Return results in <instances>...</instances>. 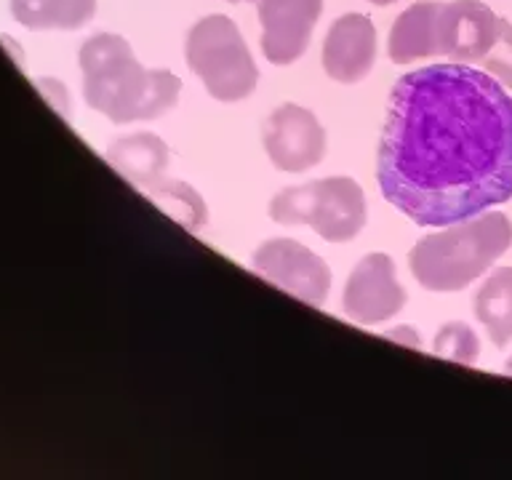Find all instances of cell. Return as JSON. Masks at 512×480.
<instances>
[{"mask_svg":"<svg viewBox=\"0 0 512 480\" xmlns=\"http://www.w3.org/2000/svg\"><path fill=\"white\" fill-rule=\"evenodd\" d=\"M38 88L43 91L48 102L54 104V110H59L67 118L70 115V91L64 86L62 80H54V78H43L38 80Z\"/></svg>","mask_w":512,"mask_h":480,"instance_id":"d6986e66","label":"cell"},{"mask_svg":"<svg viewBox=\"0 0 512 480\" xmlns=\"http://www.w3.org/2000/svg\"><path fill=\"white\" fill-rule=\"evenodd\" d=\"M432 355L438 358L454 360L462 366H475L480 358V339L475 328L464 320H448L438 328V334L432 339Z\"/></svg>","mask_w":512,"mask_h":480,"instance_id":"e0dca14e","label":"cell"},{"mask_svg":"<svg viewBox=\"0 0 512 480\" xmlns=\"http://www.w3.org/2000/svg\"><path fill=\"white\" fill-rule=\"evenodd\" d=\"M251 270L310 307H323L331 294V267L323 256L294 238H270L251 254Z\"/></svg>","mask_w":512,"mask_h":480,"instance_id":"8992f818","label":"cell"},{"mask_svg":"<svg viewBox=\"0 0 512 480\" xmlns=\"http://www.w3.org/2000/svg\"><path fill=\"white\" fill-rule=\"evenodd\" d=\"M510 248L512 219L491 208L416 240L408 251V270L424 291L456 294L488 275Z\"/></svg>","mask_w":512,"mask_h":480,"instance_id":"3957f363","label":"cell"},{"mask_svg":"<svg viewBox=\"0 0 512 480\" xmlns=\"http://www.w3.org/2000/svg\"><path fill=\"white\" fill-rule=\"evenodd\" d=\"M499 38V16L483 0H451L438 8V56L480 64Z\"/></svg>","mask_w":512,"mask_h":480,"instance_id":"30bf717a","label":"cell"},{"mask_svg":"<svg viewBox=\"0 0 512 480\" xmlns=\"http://www.w3.org/2000/svg\"><path fill=\"white\" fill-rule=\"evenodd\" d=\"M376 54H379V38L371 16L352 11L331 22L320 46V64L331 80L355 86L371 75Z\"/></svg>","mask_w":512,"mask_h":480,"instance_id":"8fae6325","label":"cell"},{"mask_svg":"<svg viewBox=\"0 0 512 480\" xmlns=\"http://www.w3.org/2000/svg\"><path fill=\"white\" fill-rule=\"evenodd\" d=\"M480 67L502 83L507 91H512V24L507 19H499V38L494 48L488 51Z\"/></svg>","mask_w":512,"mask_h":480,"instance_id":"ac0fdd59","label":"cell"},{"mask_svg":"<svg viewBox=\"0 0 512 480\" xmlns=\"http://www.w3.org/2000/svg\"><path fill=\"white\" fill-rule=\"evenodd\" d=\"M184 59L216 102L238 104L259 86V64L227 14H208L192 24L184 40Z\"/></svg>","mask_w":512,"mask_h":480,"instance_id":"5b68a950","label":"cell"},{"mask_svg":"<svg viewBox=\"0 0 512 480\" xmlns=\"http://www.w3.org/2000/svg\"><path fill=\"white\" fill-rule=\"evenodd\" d=\"M472 312L494 347L512 342V267H496L483 278L472 299Z\"/></svg>","mask_w":512,"mask_h":480,"instance_id":"5bb4252c","label":"cell"},{"mask_svg":"<svg viewBox=\"0 0 512 480\" xmlns=\"http://www.w3.org/2000/svg\"><path fill=\"white\" fill-rule=\"evenodd\" d=\"M259 48L275 67L299 62L323 16V0H256Z\"/></svg>","mask_w":512,"mask_h":480,"instance_id":"9c48e42d","label":"cell"},{"mask_svg":"<svg viewBox=\"0 0 512 480\" xmlns=\"http://www.w3.org/2000/svg\"><path fill=\"white\" fill-rule=\"evenodd\" d=\"M504 374L512 376V355L507 360H504Z\"/></svg>","mask_w":512,"mask_h":480,"instance_id":"7402d4cb","label":"cell"},{"mask_svg":"<svg viewBox=\"0 0 512 480\" xmlns=\"http://www.w3.org/2000/svg\"><path fill=\"white\" fill-rule=\"evenodd\" d=\"M270 219L283 227H310L326 243L342 246L368 224V200L358 179L323 176L283 187L270 200Z\"/></svg>","mask_w":512,"mask_h":480,"instance_id":"277c9868","label":"cell"},{"mask_svg":"<svg viewBox=\"0 0 512 480\" xmlns=\"http://www.w3.org/2000/svg\"><path fill=\"white\" fill-rule=\"evenodd\" d=\"M368 3H371V6L387 8V6H392V3H398V0H368Z\"/></svg>","mask_w":512,"mask_h":480,"instance_id":"44dd1931","label":"cell"},{"mask_svg":"<svg viewBox=\"0 0 512 480\" xmlns=\"http://www.w3.org/2000/svg\"><path fill=\"white\" fill-rule=\"evenodd\" d=\"M78 62L86 104L120 126L158 120L176 107L182 94L179 75L166 67H144L131 43L115 32L91 35L80 46Z\"/></svg>","mask_w":512,"mask_h":480,"instance_id":"7a4b0ae2","label":"cell"},{"mask_svg":"<svg viewBox=\"0 0 512 480\" xmlns=\"http://www.w3.org/2000/svg\"><path fill=\"white\" fill-rule=\"evenodd\" d=\"M96 6L99 0H11V16L27 30H80Z\"/></svg>","mask_w":512,"mask_h":480,"instance_id":"9a60e30c","label":"cell"},{"mask_svg":"<svg viewBox=\"0 0 512 480\" xmlns=\"http://www.w3.org/2000/svg\"><path fill=\"white\" fill-rule=\"evenodd\" d=\"M384 336L395 344H403L408 350H422L424 347V339L419 334V328L416 326H408V323H398V326H392L384 331Z\"/></svg>","mask_w":512,"mask_h":480,"instance_id":"ffe728a7","label":"cell"},{"mask_svg":"<svg viewBox=\"0 0 512 480\" xmlns=\"http://www.w3.org/2000/svg\"><path fill=\"white\" fill-rule=\"evenodd\" d=\"M384 200L446 227L512 198V96L486 70L446 62L392 86L376 150Z\"/></svg>","mask_w":512,"mask_h":480,"instance_id":"6da1fadb","label":"cell"},{"mask_svg":"<svg viewBox=\"0 0 512 480\" xmlns=\"http://www.w3.org/2000/svg\"><path fill=\"white\" fill-rule=\"evenodd\" d=\"M150 198L166 211L176 224H182L190 232L203 230L208 224V206L203 195H200L190 182L182 179H168L163 176L158 184H152Z\"/></svg>","mask_w":512,"mask_h":480,"instance_id":"2e32d148","label":"cell"},{"mask_svg":"<svg viewBox=\"0 0 512 480\" xmlns=\"http://www.w3.org/2000/svg\"><path fill=\"white\" fill-rule=\"evenodd\" d=\"M224 3H256V0H224Z\"/></svg>","mask_w":512,"mask_h":480,"instance_id":"603a6c76","label":"cell"},{"mask_svg":"<svg viewBox=\"0 0 512 480\" xmlns=\"http://www.w3.org/2000/svg\"><path fill=\"white\" fill-rule=\"evenodd\" d=\"M107 160L120 176H126L128 182L147 192L152 184H158L166 176L171 150L158 134L136 131L112 139L107 147Z\"/></svg>","mask_w":512,"mask_h":480,"instance_id":"7c38bea8","label":"cell"},{"mask_svg":"<svg viewBox=\"0 0 512 480\" xmlns=\"http://www.w3.org/2000/svg\"><path fill=\"white\" fill-rule=\"evenodd\" d=\"M408 294L398 278L395 259L384 251H371L360 259L344 280L342 310L358 326H382L398 315Z\"/></svg>","mask_w":512,"mask_h":480,"instance_id":"52a82bcc","label":"cell"},{"mask_svg":"<svg viewBox=\"0 0 512 480\" xmlns=\"http://www.w3.org/2000/svg\"><path fill=\"white\" fill-rule=\"evenodd\" d=\"M262 144L267 158L283 174H304L320 166L328 152L326 126L302 104L286 102L264 120Z\"/></svg>","mask_w":512,"mask_h":480,"instance_id":"ba28073f","label":"cell"},{"mask_svg":"<svg viewBox=\"0 0 512 480\" xmlns=\"http://www.w3.org/2000/svg\"><path fill=\"white\" fill-rule=\"evenodd\" d=\"M438 8L435 0L411 3L392 22L387 35V56L392 64H414L416 59L438 56Z\"/></svg>","mask_w":512,"mask_h":480,"instance_id":"4fadbf2b","label":"cell"}]
</instances>
